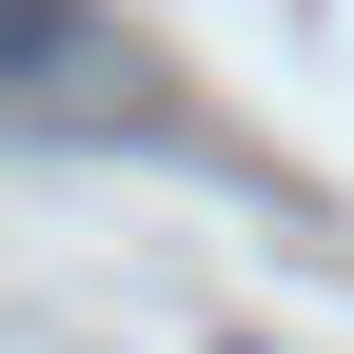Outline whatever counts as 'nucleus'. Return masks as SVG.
I'll return each mask as SVG.
<instances>
[{
  "mask_svg": "<svg viewBox=\"0 0 354 354\" xmlns=\"http://www.w3.org/2000/svg\"><path fill=\"white\" fill-rule=\"evenodd\" d=\"M0 138H158V59L99 0H0Z\"/></svg>",
  "mask_w": 354,
  "mask_h": 354,
  "instance_id": "1",
  "label": "nucleus"
}]
</instances>
